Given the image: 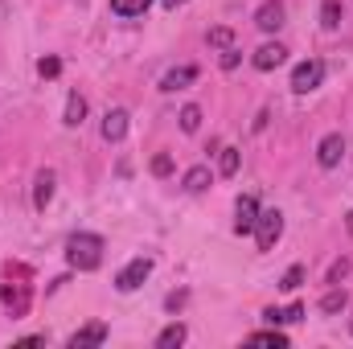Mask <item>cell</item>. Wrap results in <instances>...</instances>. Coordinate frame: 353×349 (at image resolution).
Listing matches in <instances>:
<instances>
[{"label":"cell","instance_id":"obj_1","mask_svg":"<svg viewBox=\"0 0 353 349\" xmlns=\"http://www.w3.org/2000/svg\"><path fill=\"white\" fill-rule=\"evenodd\" d=\"M103 239L99 235H87V230H79V235H70V243H66V263L74 267V271H94L99 263H103Z\"/></svg>","mask_w":353,"mask_h":349},{"label":"cell","instance_id":"obj_2","mask_svg":"<svg viewBox=\"0 0 353 349\" xmlns=\"http://www.w3.org/2000/svg\"><path fill=\"white\" fill-rule=\"evenodd\" d=\"M255 243L259 251H275V243L283 239V214L279 210H259V222H255Z\"/></svg>","mask_w":353,"mask_h":349},{"label":"cell","instance_id":"obj_3","mask_svg":"<svg viewBox=\"0 0 353 349\" xmlns=\"http://www.w3.org/2000/svg\"><path fill=\"white\" fill-rule=\"evenodd\" d=\"M148 275H152V259H148V255H136L132 263H123V267H119L115 288H119V292H136Z\"/></svg>","mask_w":353,"mask_h":349},{"label":"cell","instance_id":"obj_4","mask_svg":"<svg viewBox=\"0 0 353 349\" xmlns=\"http://www.w3.org/2000/svg\"><path fill=\"white\" fill-rule=\"evenodd\" d=\"M321 83H325V62L321 58H308V62H300L292 70V90L296 94H308V90H316Z\"/></svg>","mask_w":353,"mask_h":349},{"label":"cell","instance_id":"obj_5","mask_svg":"<svg viewBox=\"0 0 353 349\" xmlns=\"http://www.w3.org/2000/svg\"><path fill=\"white\" fill-rule=\"evenodd\" d=\"M345 161V136L341 132H329L321 144H316V165L321 169H337Z\"/></svg>","mask_w":353,"mask_h":349},{"label":"cell","instance_id":"obj_6","mask_svg":"<svg viewBox=\"0 0 353 349\" xmlns=\"http://www.w3.org/2000/svg\"><path fill=\"white\" fill-rule=\"evenodd\" d=\"M255 222H259V201L247 193V197H239V201H234V235H251V230H255Z\"/></svg>","mask_w":353,"mask_h":349},{"label":"cell","instance_id":"obj_7","mask_svg":"<svg viewBox=\"0 0 353 349\" xmlns=\"http://www.w3.org/2000/svg\"><path fill=\"white\" fill-rule=\"evenodd\" d=\"M283 17H288L283 0H263L259 12H255V25H259L263 33H279V29H283Z\"/></svg>","mask_w":353,"mask_h":349},{"label":"cell","instance_id":"obj_8","mask_svg":"<svg viewBox=\"0 0 353 349\" xmlns=\"http://www.w3.org/2000/svg\"><path fill=\"white\" fill-rule=\"evenodd\" d=\"M288 62V50L279 46V41H267V46H259L255 54H251V66L255 70H275V66H283Z\"/></svg>","mask_w":353,"mask_h":349},{"label":"cell","instance_id":"obj_9","mask_svg":"<svg viewBox=\"0 0 353 349\" xmlns=\"http://www.w3.org/2000/svg\"><path fill=\"white\" fill-rule=\"evenodd\" d=\"M128 136V111L123 107H111L107 115H103V140L107 144H119Z\"/></svg>","mask_w":353,"mask_h":349},{"label":"cell","instance_id":"obj_10","mask_svg":"<svg viewBox=\"0 0 353 349\" xmlns=\"http://www.w3.org/2000/svg\"><path fill=\"white\" fill-rule=\"evenodd\" d=\"M54 185H58L54 169H41V173H37V181H33V206H37V210H46V206L54 201Z\"/></svg>","mask_w":353,"mask_h":349},{"label":"cell","instance_id":"obj_11","mask_svg":"<svg viewBox=\"0 0 353 349\" xmlns=\"http://www.w3.org/2000/svg\"><path fill=\"white\" fill-rule=\"evenodd\" d=\"M263 321H267V325H296V321H304V304H288V308H267Z\"/></svg>","mask_w":353,"mask_h":349},{"label":"cell","instance_id":"obj_12","mask_svg":"<svg viewBox=\"0 0 353 349\" xmlns=\"http://www.w3.org/2000/svg\"><path fill=\"white\" fill-rule=\"evenodd\" d=\"M107 341V325H87V329H79L74 337H70V349H83V346H103Z\"/></svg>","mask_w":353,"mask_h":349},{"label":"cell","instance_id":"obj_13","mask_svg":"<svg viewBox=\"0 0 353 349\" xmlns=\"http://www.w3.org/2000/svg\"><path fill=\"white\" fill-rule=\"evenodd\" d=\"M193 79H197V66H176V70H169L161 79V90H185Z\"/></svg>","mask_w":353,"mask_h":349},{"label":"cell","instance_id":"obj_14","mask_svg":"<svg viewBox=\"0 0 353 349\" xmlns=\"http://www.w3.org/2000/svg\"><path fill=\"white\" fill-rule=\"evenodd\" d=\"M345 304H350V296H345V288H341V283H333V292H325V296H321V312H325V317H337Z\"/></svg>","mask_w":353,"mask_h":349},{"label":"cell","instance_id":"obj_15","mask_svg":"<svg viewBox=\"0 0 353 349\" xmlns=\"http://www.w3.org/2000/svg\"><path fill=\"white\" fill-rule=\"evenodd\" d=\"M210 181H214V173H210L205 165H193V169L185 173V193H205Z\"/></svg>","mask_w":353,"mask_h":349},{"label":"cell","instance_id":"obj_16","mask_svg":"<svg viewBox=\"0 0 353 349\" xmlns=\"http://www.w3.org/2000/svg\"><path fill=\"white\" fill-rule=\"evenodd\" d=\"M185 337H189V329H185L181 321H173L169 329H161V337H157V349H176V346H185Z\"/></svg>","mask_w":353,"mask_h":349},{"label":"cell","instance_id":"obj_17","mask_svg":"<svg viewBox=\"0 0 353 349\" xmlns=\"http://www.w3.org/2000/svg\"><path fill=\"white\" fill-rule=\"evenodd\" d=\"M83 119H87V99L74 90V94L66 99V119H62V123H66V128H79Z\"/></svg>","mask_w":353,"mask_h":349},{"label":"cell","instance_id":"obj_18","mask_svg":"<svg viewBox=\"0 0 353 349\" xmlns=\"http://www.w3.org/2000/svg\"><path fill=\"white\" fill-rule=\"evenodd\" d=\"M341 21H345V12H341V0H321V25L333 33V29H341Z\"/></svg>","mask_w":353,"mask_h":349},{"label":"cell","instance_id":"obj_19","mask_svg":"<svg viewBox=\"0 0 353 349\" xmlns=\"http://www.w3.org/2000/svg\"><path fill=\"white\" fill-rule=\"evenodd\" d=\"M152 0H111V12L115 17H144Z\"/></svg>","mask_w":353,"mask_h":349},{"label":"cell","instance_id":"obj_20","mask_svg":"<svg viewBox=\"0 0 353 349\" xmlns=\"http://www.w3.org/2000/svg\"><path fill=\"white\" fill-rule=\"evenodd\" d=\"M247 341H251V346H275V349H288V337H283V333H279L275 325H271V329H263V333H251Z\"/></svg>","mask_w":353,"mask_h":349},{"label":"cell","instance_id":"obj_21","mask_svg":"<svg viewBox=\"0 0 353 349\" xmlns=\"http://www.w3.org/2000/svg\"><path fill=\"white\" fill-rule=\"evenodd\" d=\"M197 128H201V107H197V103H185V107H181V132L193 136Z\"/></svg>","mask_w":353,"mask_h":349},{"label":"cell","instance_id":"obj_22","mask_svg":"<svg viewBox=\"0 0 353 349\" xmlns=\"http://www.w3.org/2000/svg\"><path fill=\"white\" fill-rule=\"evenodd\" d=\"M218 173L222 177L239 173V148H222V157H218Z\"/></svg>","mask_w":353,"mask_h":349},{"label":"cell","instance_id":"obj_23","mask_svg":"<svg viewBox=\"0 0 353 349\" xmlns=\"http://www.w3.org/2000/svg\"><path fill=\"white\" fill-rule=\"evenodd\" d=\"M210 46H214V50H230V46H234V33H230L226 25H218V29H210Z\"/></svg>","mask_w":353,"mask_h":349},{"label":"cell","instance_id":"obj_24","mask_svg":"<svg viewBox=\"0 0 353 349\" xmlns=\"http://www.w3.org/2000/svg\"><path fill=\"white\" fill-rule=\"evenodd\" d=\"M300 283H304V267L296 263V267H288V271H283V279H279V288H283V292H296Z\"/></svg>","mask_w":353,"mask_h":349},{"label":"cell","instance_id":"obj_25","mask_svg":"<svg viewBox=\"0 0 353 349\" xmlns=\"http://www.w3.org/2000/svg\"><path fill=\"white\" fill-rule=\"evenodd\" d=\"M37 74H41V79H58V74H62V62H58V58H41V62H37Z\"/></svg>","mask_w":353,"mask_h":349},{"label":"cell","instance_id":"obj_26","mask_svg":"<svg viewBox=\"0 0 353 349\" xmlns=\"http://www.w3.org/2000/svg\"><path fill=\"white\" fill-rule=\"evenodd\" d=\"M152 173H157V177H169V173H173V157H169V152L152 157Z\"/></svg>","mask_w":353,"mask_h":349},{"label":"cell","instance_id":"obj_27","mask_svg":"<svg viewBox=\"0 0 353 349\" xmlns=\"http://www.w3.org/2000/svg\"><path fill=\"white\" fill-rule=\"evenodd\" d=\"M350 267H353L350 259H337V263H333V267H329V283H341V279L350 275Z\"/></svg>","mask_w":353,"mask_h":349},{"label":"cell","instance_id":"obj_28","mask_svg":"<svg viewBox=\"0 0 353 349\" xmlns=\"http://www.w3.org/2000/svg\"><path fill=\"white\" fill-rule=\"evenodd\" d=\"M239 62H243V54H239V50H234V46H230V50H226V54H222V70H234V66H239Z\"/></svg>","mask_w":353,"mask_h":349},{"label":"cell","instance_id":"obj_29","mask_svg":"<svg viewBox=\"0 0 353 349\" xmlns=\"http://www.w3.org/2000/svg\"><path fill=\"white\" fill-rule=\"evenodd\" d=\"M181 304H185V292H173V296H169V300H165V308H169V312H176V308H181Z\"/></svg>","mask_w":353,"mask_h":349},{"label":"cell","instance_id":"obj_30","mask_svg":"<svg viewBox=\"0 0 353 349\" xmlns=\"http://www.w3.org/2000/svg\"><path fill=\"white\" fill-rule=\"evenodd\" d=\"M161 4H165V8L173 12V8H181V4H185V0H161Z\"/></svg>","mask_w":353,"mask_h":349},{"label":"cell","instance_id":"obj_31","mask_svg":"<svg viewBox=\"0 0 353 349\" xmlns=\"http://www.w3.org/2000/svg\"><path fill=\"white\" fill-rule=\"evenodd\" d=\"M345 230H350V235H353V210H350V214H345Z\"/></svg>","mask_w":353,"mask_h":349},{"label":"cell","instance_id":"obj_32","mask_svg":"<svg viewBox=\"0 0 353 349\" xmlns=\"http://www.w3.org/2000/svg\"><path fill=\"white\" fill-rule=\"evenodd\" d=\"M350 333H353V325H350Z\"/></svg>","mask_w":353,"mask_h":349}]
</instances>
